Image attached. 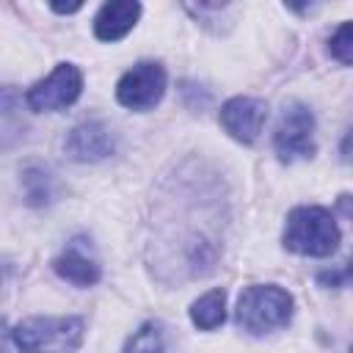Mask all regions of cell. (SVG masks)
<instances>
[{
    "label": "cell",
    "mask_w": 353,
    "mask_h": 353,
    "mask_svg": "<svg viewBox=\"0 0 353 353\" xmlns=\"http://www.w3.org/2000/svg\"><path fill=\"white\" fill-rule=\"evenodd\" d=\"M141 17V3L135 0H113L105 3L94 19V33L99 41H119L127 36Z\"/></svg>",
    "instance_id": "9"
},
{
    "label": "cell",
    "mask_w": 353,
    "mask_h": 353,
    "mask_svg": "<svg viewBox=\"0 0 353 353\" xmlns=\"http://www.w3.org/2000/svg\"><path fill=\"white\" fill-rule=\"evenodd\" d=\"M268 105L254 97H234L221 108V127L240 143H254L265 127Z\"/></svg>",
    "instance_id": "7"
},
{
    "label": "cell",
    "mask_w": 353,
    "mask_h": 353,
    "mask_svg": "<svg viewBox=\"0 0 353 353\" xmlns=\"http://www.w3.org/2000/svg\"><path fill=\"white\" fill-rule=\"evenodd\" d=\"M190 320L201 331H212L226 320V292L223 290H210L190 306Z\"/></svg>",
    "instance_id": "11"
},
{
    "label": "cell",
    "mask_w": 353,
    "mask_h": 353,
    "mask_svg": "<svg viewBox=\"0 0 353 353\" xmlns=\"http://www.w3.org/2000/svg\"><path fill=\"white\" fill-rule=\"evenodd\" d=\"M339 154L345 163H353V127L347 130V135L342 138V146H339Z\"/></svg>",
    "instance_id": "14"
},
{
    "label": "cell",
    "mask_w": 353,
    "mask_h": 353,
    "mask_svg": "<svg viewBox=\"0 0 353 353\" xmlns=\"http://www.w3.org/2000/svg\"><path fill=\"white\" fill-rule=\"evenodd\" d=\"M83 91V74L74 63H58L44 80L28 91V105L36 113H55L69 108Z\"/></svg>",
    "instance_id": "5"
},
{
    "label": "cell",
    "mask_w": 353,
    "mask_h": 353,
    "mask_svg": "<svg viewBox=\"0 0 353 353\" xmlns=\"http://www.w3.org/2000/svg\"><path fill=\"white\" fill-rule=\"evenodd\" d=\"M350 353H353V350H350Z\"/></svg>",
    "instance_id": "18"
},
{
    "label": "cell",
    "mask_w": 353,
    "mask_h": 353,
    "mask_svg": "<svg viewBox=\"0 0 353 353\" xmlns=\"http://www.w3.org/2000/svg\"><path fill=\"white\" fill-rule=\"evenodd\" d=\"M124 353H165V334L160 323H143L127 342Z\"/></svg>",
    "instance_id": "12"
},
{
    "label": "cell",
    "mask_w": 353,
    "mask_h": 353,
    "mask_svg": "<svg viewBox=\"0 0 353 353\" xmlns=\"http://www.w3.org/2000/svg\"><path fill=\"white\" fill-rule=\"evenodd\" d=\"M83 336L85 325L80 317H28L11 331L19 353H74Z\"/></svg>",
    "instance_id": "1"
},
{
    "label": "cell",
    "mask_w": 353,
    "mask_h": 353,
    "mask_svg": "<svg viewBox=\"0 0 353 353\" xmlns=\"http://www.w3.org/2000/svg\"><path fill=\"white\" fill-rule=\"evenodd\" d=\"M276 154L284 163L301 160V157H312L314 154V116L306 105L301 102H290L276 124Z\"/></svg>",
    "instance_id": "4"
},
{
    "label": "cell",
    "mask_w": 353,
    "mask_h": 353,
    "mask_svg": "<svg viewBox=\"0 0 353 353\" xmlns=\"http://www.w3.org/2000/svg\"><path fill=\"white\" fill-rule=\"evenodd\" d=\"M347 276L353 279V259H350V268H347Z\"/></svg>",
    "instance_id": "17"
},
{
    "label": "cell",
    "mask_w": 353,
    "mask_h": 353,
    "mask_svg": "<svg viewBox=\"0 0 353 353\" xmlns=\"http://www.w3.org/2000/svg\"><path fill=\"white\" fill-rule=\"evenodd\" d=\"M66 152L72 160L94 163L113 152V135L102 121H83L77 124L66 138Z\"/></svg>",
    "instance_id": "8"
},
{
    "label": "cell",
    "mask_w": 353,
    "mask_h": 353,
    "mask_svg": "<svg viewBox=\"0 0 353 353\" xmlns=\"http://www.w3.org/2000/svg\"><path fill=\"white\" fill-rule=\"evenodd\" d=\"M328 50H331V55H334L339 63L353 66V22H342V25L334 30V36H331V41H328Z\"/></svg>",
    "instance_id": "13"
},
{
    "label": "cell",
    "mask_w": 353,
    "mask_h": 353,
    "mask_svg": "<svg viewBox=\"0 0 353 353\" xmlns=\"http://www.w3.org/2000/svg\"><path fill=\"white\" fill-rule=\"evenodd\" d=\"M339 226L323 207H295L287 215L284 248L303 256H331L339 248Z\"/></svg>",
    "instance_id": "2"
},
{
    "label": "cell",
    "mask_w": 353,
    "mask_h": 353,
    "mask_svg": "<svg viewBox=\"0 0 353 353\" xmlns=\"http://www.w3.org/2000/svg\"><path fill=\"white\" fill-rule=\"evenodd\" d=\"M80 8H83V3H69V6L52 3V11H58V14H74V11H80Z\"/></svg>",
    "instance_id": "15"
},
{
    "label": "cell",
    "mask_w": 353,
    "mask_h": 353,
    "mask_svg": "<svg viewBox=\"0 0 353 353\" xmlns=\"http://www.w3.org/2000/svg\"><path fill=\"white\" fill-rule=\"evenodd\" d=\"M52 268H55V273H58L61 279H66V281L74 284V287H91V284H97L99 276H102L97 259H91V256H88L85 251H80L77 245H69V248L52 262Z\"/></svg>",
    "instance_id": "10"
},
{
    "label": "cell",
    "mask_w": 353,
    "mask_h": 353,
    "mask_svg": "<svg viewBox=\"0 0 353 353\" xmlns=\"http://www.w3.org/2000/svg\"><path fill=\"white\" fill-rule=\"evenodd\" d=\"M163 94H165V69L154 61L135 63L130 72L121 74L116 85L119 105L130 110H149L163 99Z\"/></svg>",
    "instance_id": "6"
},
{
    "label": "cell",
    "mask_w": 353,
    "mask_h": 353,
    "mask_svg": "<svg viewBox=\"0 0 353 353\" xmlns=\"http://www.w3.org/2000/svg\"><path fill=\"white\" fill-rule=\"evenodd\" d=\"M339 210L345 215H353V196H339Z\"/></svg>",
    "instance_id": "16"
},
{
    "label": "cell",
    "mask_w": 353,
    "mask_h": 353,
    "mask_svg": "<svg viewBox=\"0 0 353 353\" xmlns=\"http://www.w3.org/2000/svg\"><path fill=\"white\" fill-rule=\"evenodd\" d=\"M292 317V295L276 284L245 287L237 301V323L248 334H268Z\"/></svg>",
    "instance_id": "3"
}]
</instances>
